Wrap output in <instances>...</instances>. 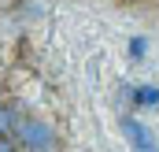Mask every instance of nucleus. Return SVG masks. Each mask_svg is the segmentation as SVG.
<instances>
[{
  "mask_svg": "<svg viewBox=\"0 0 159 152\" xmlns=\"http://www.w3.org/2000/svg\"><path fill=\"white\" fill-rule=\"evenodd\" d=\"M15 141L26 152H56V130L44 119H19L15 122Z\"/></svg>",
  "mask_w": 159,
  "mask_h": 152,
  "instance_id": "f257e3e1",
  "label": "nucleus"
},
{
  "mask_svg": "<svg viewBox=\"0 0 159 152\" xmlns=\"http://www.w3.org/2000/svg\"><path fill=\"white\" fill-rule=\"evenodd\" d=\"M126 137H129V145H133L137 152H156V149H152V134H148V126L137 122V119H126Z\"/></svg>",
  "mask_w": 159,
  "mask_h": 152,
  "instance_id": "f03ea898",
  "label": "nucleus"
},
{
  "mask_svg": "<svg viewBox=\"0 0 159 152\" xmlns=\"http://www.w3.org/2000/svg\"><path fill=\"white\" fill-rule=\"evenodd\" d=\"M133 100L144 104V108H156L159 104V85H137L133 89Z\"/></svg>",
  "mask_w": 159,
  "mask_h": 152,
  "instance_id": "7ed1b4c3",
  "label": "nucleus"
},
{
  "mask_svg": "<svg viewBox=\"0 0 159 152\" xmlns=\"http://www.w3.org/2000/svg\"><path fill=\"white\" fill-rule=\"evenodd\" d=\"M15 122H19L15 115L7 112V108H0V137H7V130H15Z\"/></svg>",
  "mask_w": 159,
  "mask_h": 152,
  "instance_id": "20e7f679",
  "label": "nucleus"
},
{
  "mask_svg": "<svg viewBox=\"0 0 159 152\" xmlns=\"http://www.w3.org/2000/svg\"><path fill=\"white\" fill-rule=\"evenodd\" d=\"M144 52H148V41H144V37H133V41H129V56H133V59L144 56Z\"/></svg>",
  "mask_w": 159,
  "mask_h": 152,
  "instance_id": "39448f33",
  "label": "nucleus"
},
{
  "mask_svg": "<svg viewBox=\"0 0 159 152\" xmlns=\"http://www.w3.org/2000/svg\"><path fill=\"white\" fill-rule=\"evenodd\" d=\"M0 152H15V145H11L7 137H0Z\"/></svg>",
  "mask_w": 159,
  "mask_h": 152,
  "instance_id": "423d86ee",
  "label": "nucleus"
}]
</instances>
